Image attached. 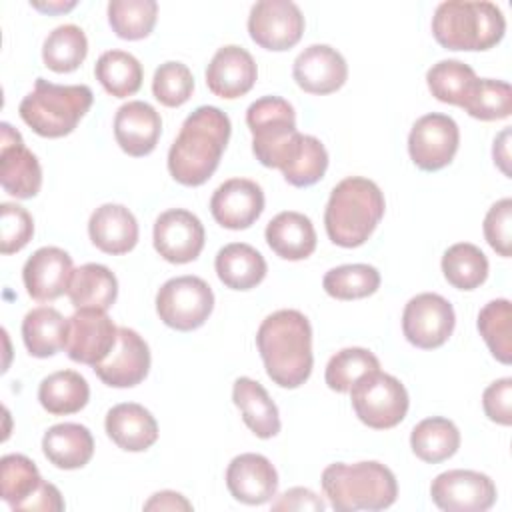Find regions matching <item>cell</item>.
Returning a JSON list of instances; mask_svg holds the SVG:
<instances>
[{
    "label": "cell",
    "mask_w": 512,
    "mask_h": 512,
    "mask_svg": "<svg viewBox=\"0 0 512 512\" xmlns=\"http://www.w3.org/2000/svg\"><path fill=\"white\" fill-rule=\"evenodd\" d=\"M232 124L216 106H198L182 122L168 150V172L184 186L204 184L218 168L230 140Z\"/></svg>",
    "instance_id": "1"
},
{
    "label": "cell",
    "mask_w": 512,
    "mask_h": 512,
    "mask_svg": "<svg viewBox=\"0 0 512 512\" xmlns=\"http://www.w3.org/2000/svg\"><path fill=\"white\" fill-rule=\"evenodd\" d=\"M256 346L268 378L282 388L302 386L312 372V326L298 310L266 316L256 332Z\"/></svg>",
    "instance_id": "2"
},
{
    "label": "cell",
    "mask_w": 512,
    "mask_h": 512,
    "mask_svg": "<svg viewBox=\"0 0 512 512\" xmlns=\"http://www.w3.org/2000/svg\"><path fill=\"white\" fill-rule=\"evenodd\" d=\"M384 208V194L376 182L362 176H348L330 192L324 210L326 234L336 246H362L382 220Z\"/></svg>",
    "instance_id": "3"
},
{
    "label": "cell",
    "mask_w": 512,
    "mask_h": 512,
    "mask_svg": "<svg viewBox=\"0 0 512 512\" xmlns=\"http://www.w3.org/2000/svg\"><path fill=\"white\" fill-rule=\"evenodd\" d=\"M322 492L338 512L384 510L396 502L398 482L394 472L376 460L336 462L322 472Z\"/></svg>",
    "instance_id": "4"
},
{
    "label": "cell",
    "mask_w": 512,
    "mask_h": 512,
    "mask_svg": "<svg viewBox=\"0 0 512 512\" xmlns=\"http://www.w3.org/2000/svg\"><path fill=\"white\" fill-rule=\"evenodd\" d=\"M506 32V18L494 2H442L432 16V34L446 50H490Z\"/></svg>",
    "instance_id": "5"
},
{
    "label": "cell",
    "mask_w": 512,
    "mask_h": 512,
    "mask_svg": "<svg viewBox=\"0 0 512 512\" xmlns=\"http://www.w3.org/2000/svg\"><path fill=\"white\" fill-rule=\"evenodd\" d=\"M94 100L86 84H52L36 78L34 90L26 94L18 106L20 118L44 138H62L70 134Z\"/></svg>",
    "instance_id": "6"
},
{
    "label": "cell",
    "mask_w": 512,
    "mask_h": 512,
    "mask_svg": "<svg viewBox=\"0 0 512 512\" xmlns=\"http://www.w3.org/2000/svg\"><path fill=\"white\" fill-rule=\"evenodd\" d=\"M252 152L266 168L282 170L296 154L300 132L292 104L280 96H262L246 110Z\"/></svg>",
    "instance_id": "7"
},
{
    "label": "cell",
    "mask_w": 512,
    "mask_h": 512,
    "mask_svg": "<svg viewBox=\"0 0 512 512\" xmlns=\"http://www.w3.org/2000/svg\"><path fill=\"white\" fill-rule=\"evenodd\" d=\"M350 400L358 420L374 430L398 426L410 404L404 384L380 370L360 376L350 388Z\"/></svg>",
    "instance_id": "8"
},
{
    "label": "cell",
    "mask_w": 512,
    "mask_h": 512,
    "mask_svg": "<svg viewBox=\"0 0 512 512\" xmlns=\"http://www.w3.org/2000/svg\"><path fill=\"white\" fill-rule=\"evenodd\" d=\"M214 308V292L198 276H176L166 280L156 294V312L160 320L178 330L200 328Z\"/></svg>",
    "instance_id": "9"
},
{
    "label": "cell",
    "mask_w": 512,
    "mask_h": 512,
    "mask_svg": "<svg viewBox=\"0 0 512 512\" xmlns=\"http://www.w3.org/2000/svg\"><path fill=\"white\" fill-rule=\"evenodd\" d=\"M456 316L452 304L434 292H422L408 300L402 312L406 340L422 350L440 348L454 332Z\"/></svg>",
    "instance_id": "10"
},
{
    "label": "cell",
    "mask_w": 512,
    "mask_h": 512,
    "mask_svg": "<svg viewBox=\"0 0 512 512\" xmlns=\"http://www.w3.org/2000/svg\"><path fill=\"white\" fill-rule=\"evenodd\" d=\"M248 34L264 50L284 52L304 34V16L290 0H260L248 16Z\"/></svg>",
    "instance_id": "11"
},
{
    "label": "cell",
    "mask_w": 512,
    "mask_h": 512,
    "mask_svg": "<svg viewBox=\"0 0 512 512\" xmlns=\"http://www.w3.org/2000/svg\"><path fill=\"white\" fill-rule=\"evenodd\" d=\"M460 144L458 124L440 112L420 116L408 136V152L412 162L426 172H436L448 166Z\"/></svg>",
    "instance_id": "12"
},
{
    "label": "cell",
    "mask_w": 512,
    "mask_h": 512,
    "mask_svg": "<svg viewBox=\"0 0 512 512\" xmlns=\"http://www.w3.org/2000/svg\"><path fill=\"white\" fill-rule=\"evenodd\" d=\"M432 502L446 512H484L496 502V484L476 470H448L430 484Z\"/></svg>",
    "instance_id": "13"
},
{
    "label": "cell",
    "mask_w": 512,
    "mask_h": 512,
    "mask_svg": "<svg viewBox=\"0 0 512 512\" xmlns=\"http://www.w3.org/2000/svg\"><path fill=\"white\" fill-rule=\"evenodd\" d=\"M118 342V328L104 310L80 308L68 318L66 354L70 360L96 366L104 362Z\"/></svg>",
    "instance_id": "14"
},
{
    "label": "cell",
    "mask_w": 512,
    "mask_h": 512,
    "mask_svg": "<svg viewBox=\"0 0 512 512\" xmlns=\"http://www.w3.org/2000/svg\"><path fill=\"white\" fill-rule=\"evenodd\" d=\"M0 184L14 198H34L42 186L38 158L24 146L18 130L8 122L0 124Z\"/></svg>",
    "instance_id": "15"
},
{
    "label": "cell",
    "mask_w": 512,
    "mask_h": 512,
    "mask_svg": "<svg viewBox=\"0 0 512 512\" xmlns=\"http://www.w3.org/2000/svg\"><path fill=\"white\" fill-rule=\"evenodd\" d=\"M154 248L172 264L196 260L204 248V226L200 218L184 208L162 212L154 222Z\"/></svg>",
    "instance_id": "16"
},
{
    "label": "cell",
    "mask_w": 512,
    "mask_h": 512,
    "mask_svg": "<svg viewBox=\"0 0 512 512\" xmlns=\"http://www.w3.org/2000/svg\"><path fill=\"white\" fill-rule=\"evenodd\" d=\"M150 370V348L132 328H118V342L110 356L94 366L96 376L112 388H132L140 384Z\"/></svg>",
    "instance_id": "17"
},
{
    "label": "cell",
    "mask_w": 512,
    "mask_h": 512,
    "mask_svg": "<svg viewBox=\"0 0 512 512\" xmlns=\"http://www.w3.org/2000/svg\"><path fill=\"white\" fill-rule=\"evenodd\" d=\"M264 210L262 188L248 178H230L222 182L212 198L210 212L214 220L228 230L250 228Z\"/></svg>",
    "instance_id": "18"
},
{
    "label": "cell",
    "mask_w": 512,
    "mask_h": 512,
    "mask_svg": "<svg viewBox=\"0 0 512 512\" xmlns=\"http://www.w3.org/2000/svg\"><path fill=\"white\" fill-rule=\"evenodd\" d=\"M292 76L304 92L324 96L344 86L348 64L336 48L328 44H312L296 56Z\"/></svg>",
    "instance_id": "19"
},
{
    "label": "cell",
    "mask_w": 512,
    "mask_h": 512,
    "mask_svg": "<svg viewBox=\"0 0 512 512\" xmlns=\"http://www.w3.org/2000/svg\"><path fill=\"white\" fill-rule=\"evenodd\" d=\"M72 272V258L66 250L42 246L26 260L22 280L30 298L38 302H52L68 292Z\"/></svg>",
    "instance_id": "20"
},
{
    "label": "cell",
    "mask_w": 512,
    "mask_h": 512,
    "mask_svg": "<svg viewBox=\"0 0 512 512\" xmlns=\"http://www.w3.org/2000/svg\"><path fill=\"white\" fill-rule=\"evenodd\" d=\"M226 486L242 504H264L276 496L278 472L266 456L246 452L228 464Z\"/></svg>",
    "instance_id": "21"
},
{
    "label": "cell",
    "mask_w": 512,
    "mask_h": 512,
    "mask_svg": "<svg viewBox=\"0 0 512 512\" xmlns=\"http://www.w3.org/2000/svg\"><path fill=\"white\" fill-rule=\"evenodd\" d=\"M258 68L252 54L240 46H222L206 68V84L212 94L234 100L248 94L256 82Z\"/></svg>",
    "instance_id": "22"
},
{
    "label": "cell",
    "mask_w": 512,
    "mask_h": 512,
    "mask_svg": "<svg viewBox=\"0 0 512 512\" xmlns=\"http://www.w3.org/2000/svg\"><path fill=\"white\" fill-rule=\"evenodd\" d=\"M160 132L162 118L148 102L130 100L116 110L114 138L128 156H148L156 148Z\"/></svg>",
    "instance_id": "23"
},
{
    "label": "cell",
    "mask_w": 512,
    "mask_h": 512,
    "mask_svg": "<svg viewBox=\"0 0 512 512\" xmlns=\"http://www.w3.org/2000/svg\"><path fill=\"white\" fill-rule=\"evenodd\" d=\"M104 428L108 438L126 452H144L158 440V422L142 404L122 402L108 410Z\"/></svg>",
    "instance_id": "24"
},
{
    "label": "cell",
    "mask_w": 512,
    "mask_h": 512,
    "mask_svg": "<svg viewBox=\"0 0 512 512\" xmlns=\"http://www.w3.org/2000/svg\"><path fill=\"white\" fill-rule=\"evenodd\" d=\"M92 244L112 256L126 254L138 244V222L122 204H102L88 220Z\"/></svg>",
    "instance_id": "25"
},
{
    "label": "cell",
    "mask_w": 512,
    "mask_h": 512,
    "mask_svg": "<svg viewBox=\"0 0 512 512\" xmlns=\"http://www.w3.org/2000/svg\"><path fill=\"white\" fill-rule=\"evenodd\" d=\"M266 242L284 260H304L316 250V230L302 212L286 210L276 214L266 226Z\"/></svg>",
    "instance_id": "26"
},
{
    "label": "cell",
    "mask_w": 512,
    "mask_h": 512,
    "mask_svg": "<svg viewBox=\"0 0 512 512\" xmlns=\"http://www.w3.org/2000/svg\"><path fill=\"white\" fill-rule=\"evenodd\" d=\"M42 452L56 468L76 470L90 462L94 454V438L82 424H54L42 436Z\"/></svg>",
    "instance_id": "27"
},
{
    "label": "cell",
    "mask_w": 512,
    "mask_h": 512,
    "mask_svg": "<svg viewBox=\"0 0 512 512\" xmlns=\"http://www.w3.org/2000/svg\"><path fill=\"white\" fill-rule=\"evenodd\" d=\"M232 400L242 414L244 424L262 440L272 438L280 432V414L266 388L248 378H236L232 386Z\"/></svg>",
    "instance_id": "28"
},
{
    "label": "cell",
    "mask_w": 512,
    "mask_h": 512,
    "mask_svg": "<svg viewBox=\"0 0 512 512\" xmlns=\"http://www.w3.org/2000/svg\"><path fill=\"white\" fill-rule=\"evenodd\" d=\"M214 268L220 282L232 290H250L258 286L268 270L264 256L244 242H232L220 248Z\"/></svg>",
    "instance_id": "29"
},
{
    "label": "cell",
    "mask_w": 512,
    "mask_h": 512,
    "mask_svg": "<svg viewBox=\"0 0 512 512\" xmlns=\"http://www.w3.org/2000/svg\"><path fill=\"white\" fill-rule=\"evenodd\" d=\"M66 294L76 310L96 308L106 312L116 302L118 280L110 268L90 262L72 272Z\"/></svg>",
    "instance_id": "30"
},
{
    "label": "cell",
    "mask_w": 512,
    "mask_h": 512,
    "mask_svg": "<svg viewBox=\"0 0 512 512\" xmlns=\"http://www.w3.org/2000/svg\"><path fill=\"white\" fill-rule=\"evenodd\" d=\"M68 320L52 306L32 308L22 320V340L36 358H48L66 348Z\"/></svg>",
    "instance_id": "31"
},
{
    "label": "cell",
    "mask_w": 512,
    "mask_h": 512,
    "mask_svg": "<svg viewBox=\"0 0 512 512\" xmlns=\"http://www.w3.org/2000/svg\"><path fill=\"white\" fill-rule=\"evenodd\" d=\"M38 400L52 416L74 414L88 404L90 386L82 374L74 370H58L40 382Z\"/></svg>",
    "instance_id": "32"
},
{
    "label": "cell",
    "mask_w": 512,
    "mask_h": 512,
    "mask_svg": "<svg viewBox=\"0 0 512 512\" xmlns=\"http://www.w3.org/2000/svg\"><path fill=\"white\" fill-rule=\"evenodd\" d=\"M410 446L416 458L438 464L452 458L460 448V432L456 424L442 416L424 418L412 428Z\"/></svg>",
    "instance_id": "33"
},
{
    "label": "cell",
    "mask_w": 512,
    "mask_h": 512,
    "mask_svg": "<svg viewBox=\"0 0 512 512\" xmlns=\"http://www.w3.org/2000/svg\"><path fill=\"white\" fill-rule=\"evenodd\" d=\"M96 80L114 98H128L142 86V64L124 50L104 52L94 66Z\"/></svg>",
    "instance_id": "34"
},
{
    "label": "cell",
    "mask_w": 512,
    "mask_h": 512,
    "mask_svg": "<svg viewBox=\"0 0 512 512\" xmlns=\"http://www.w3.org/2000/svg\"><path fill=\"white\" fill-rule=\"evenodd\" d=\"M88 54V40L80 26L62 24L54 28L42 44L44 66L52 72H74Z\"/></svg>",
    "instance_id": "35"
},
{
    "label": "cell",
    "mask_w": 512,
    "mask_h": 512,
    "mask_svg": "<svg viewBox=\"0 0 512 512\" xmlns=\"http://www.w3.org/2000/svg\"><path fill=\"white\" fill-rule=\"evenodd\" d=\"M442 272L448 284L458 290H474L488 278V258L484 252L470 244H452L442 256Z\"/></svg>",
    "instance_id": "36"
},
{
    "label": "cell",
    "mask_w": 512,
    "mask_h": 512,
    "mask_svg": "<svg viewBox=\"0 0 512 512\" xmlns=\"http://www.w3.org/2000/svg\"><path fill=\"white\" fill-rule=\"evenodd\" d=\"M42 482L36 464L24 454H6L0 460V492L12 510H20Z\"/></svg>",
    "instance_id": "37"
},
{
    "label": "cell",
    "mask_w": 512,
    "mask_h": 512,
    "mask_svg": "<svg viewBox=\"0 0 512 512\" xmlns=\"http://www.w3.org/2000/svg\"><path fill=\"white\" fill-rule=\"evenodd\" d=\"M478 332L484 338L492 356L502 362H512V304L506 298L490 300L478 314Z\"/></svg>",
    "instance_id": "38"
},
{
    "label": "cell",
    "mask_w": 512,
    "mask_h": 512,
    "mask_svg": "<svg viewBox=\"0 0 512 512\" xmlns=\"http://www.w3.org/2000/svg\"><path fill=\"white\" fill-rule=\"evenodd\" d=\"M476 80V72L460 60H440L426 72V84L432 96L454 106L464 104Z\"/></svg>",
    "instance_id": "39"
},
{
    "label": "cell",
    "mask_w": 512,
    "mask_h": 512,
    "mask_svg": "<svg viewBox=\"0 0 512 512\" xmlns=\"http://www.w3.org/2000/svg\"><path fill=\"white\" fill-rule=\"evenodd\" d=\"M158 4L154 0H112L108 2V22L122 40H142L156 24Z\"/></svg>",
    "instance_id": "40"
},
{
    "label": "cell",
    "mask_w": 512,
    "mask_h": 512,
    "mask_svg": "<svg viewBox=\"0 0 512 512\" xmlns=\"http://www.w3.org/2000/svg\"><path fill=\"white\" fill-rule=\"evenodd\" d=\"M460 108L476 120H504L512 114V88L504 80L478 78Z\"/></svg>",
    "instance_id": "41"
},
{
    "label": "cell",
    "mask_w": 512,
    "mask_h": 512,
    "mask_svg": "<svg viewBox=\"0 0 512 512\" xmlns=\"http://www.w3.org/2000/svg\"><path fill=\"white\" fill-rule=\"evenodd\" d=\"M322 286L336 300H358L378 290L380 272L370 264H344L328 270Z\"/></svg>",
    "instance_id": "42"
},
{
    "label": "cell",
    "mask_w": 512,
    "mask_h": 512,
    "mask_svg": "<svg viewBox=\"0 0 512 512\" xmlns=\"http://www.w3.org/2000/svg\"><path fill=\"white\" fill-rule=\"evenodd\" d=\"M328 168V152L324 144L310 134H302L296 154L280 170L284 180L296 188H306L316 184Z\"/></svg>",
    "instance_id": "43"
},
{
    "label": "cell",
    "mask_w": 512,
    "mask_h": 512,
    "mask_svg": "<svg viewBox=\"0 0 512 512\" xmlns=\"http://www.w3.org/2000/svg\"><path fill=\"white\" fill-rule=\"evenodd\" d=\"M374 370H380V362L370 350H366V348H344L328 360L324 380H326L330 390L344 394V392H350L352 384L360 376H364L368 372H374Z\"/></svg>",
    "instance_id": "44"
},
{
    "label": "cell",
    "mask_w": 512,
    "mask_h": 512,
    "mask_svg": "<svg viewBox=\"0 0 512 512\" xmlns=\"http://www.w3.org/2000/svg\"><path fill=\"white\" fill-rule=\"evenodd\" d=\"M192 90L194 76L186 64L170 60L156 68L152 78V94L160 104L178 108L190 100Z\"/></svg>",
    "instance_id": "45"
},
{
    "label": "cell",
    "mask_w": 512,
    "mask_h": 512,
    "mask_svg": "<svg viewBox=\"0 0 512 512\" xmlns=\"http://www.w3.org/2000/svg\"><path fill=\"white\" fill-rule=\"evenodd\" d=\"M34 234V220L30 212L18 204H0V252L14 254L22 250Z\"/></svg>",
    "instance_id": "46"
},
{
    "label": "cell",
    "mask_w": 512,
    "mask_h": 512,
    "mask_svg": "<svg viewBox=\"0 0 512 512\" xmlns=\"http://www.w3.org/2000/svg\"><path fill=\"white\" fill-rule=\"evenodd\" d=\"M512 200L502 198L490 206L484 218V238L494 252L504 258L512 256Z\"/></svg>",
    "instance_id": "47"
},
{
    "label": "cell",
    "mask_w": 512,
    "mask_h": 512,
    "mask_svg": "<svg viewBox=\"0 0 512 512\" xmlns=\"http://www.w3.org/2000/svg\"><path fill=\"white\" fill-rule=\"evenodd\" d=\"M484 414L502 426L512 424V378H500L492 382L482 394Z\"/></svg>",
    "instance_id": "48"
},
{
    "label": "cell",
    "mask_w": 512,
    "mask_h": 512,
    "mask_svg": "<svg viewBox=\"0 0 512 512\" xmlns=\"http://www.w3.org/2000/svg\"><path fill=\"white\" fill-rule=\"evenodd\" d=\"M274 510H324L326 504L308 488H290L278 500L272 502Z\"/></svg>",
    "instance_id": "49"
},
{
    "label": "cell",
    "mask_w": 512,
    "mask_h": 512,
    "mask_svg": "<svg viewBox=\"0 0 512 512\" xmlns=\"http://www.w3.org/2000/svg\"><path fill=\"white\" fill-rule=\"evenodd\" d=\"M20 510H40V512H60L64 510V500L60 490L50 484V482H42L40 488L24 502V506Z\"/></svg>",
    "instance_id": "50"
},
{
    "label": "cell",
    "mask_w": 512,
    "mask_h": 512,
    "mask_svg": "<svg viewBox=\"0 0 512 512\" xmlns=\"http://www.w3.org/2000/svg\"><path fill=\"white\" fill-rule=\"evenodd\" d=\"M144 510H192V504L182 494L164 490L152 494V498L144 504Z\"/></svg>",
    "instance_id": "51"
},
{
    "label": "cell",
    "mask_w": 512,
    "mask_h": 512,
    "mask_svg": "<svg viewBox=\"0 0 512 512\" xmlns=\"http://www.w3.org/2000/svg\"><path fill=\"white\" fill-rule=\"evenodd\" d=\"M508 140H510V130H502L498 134V138L494 140V148H492V154H494V162L498 164V168L510 176V152H508Z\"/></svg>",
    "instance_id": "52"
},
{
    "label": "cell",
    "mask_w": 512,
    "mask_h": 512,
    "mask_svg": "<svg viewBox=\"0 0 512 512\" xmlns=\"http://www.w3.org/2000/svg\"><path fill=\"white\" fill-rule=\"evenodd\" d=\"M32 6L42 10V12H66V10L74 8L76 2H68V4H64V2H58V4H50V2L48 4H38V2H32Z\"/></svg>",
    "instance_id": "53"
}]
</instances>
